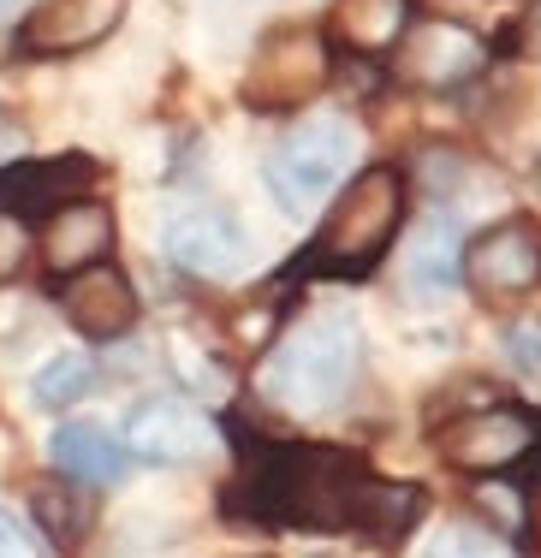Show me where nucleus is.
<instances>
[{
    "mask_svg": "<svg viewBox=\"0 0 541 558\" xmlns=\"http://www.w3.org/2000/svg\"><path fill=\"white\" fill-rule=\"evenodd\" d=\"M227 511L256 529H303V535H363L375 547H399L429 517L417 482H387L363 451L322 440H250L239 446V482L227 487Z\"/></svg>",
    "mask_w": 541,
    "mask_h": 558,
    "instance_id": "nucleus-1",
    "label": "nucleus"
},
{
    "mask_svg": "<svg viewBox=\"0 0 541 558\" xmlns=\"http://www.w3.org/2000/svg\"><path fill=\"white\" fill-rule=\"evenodd\" d=\"M411 220V172L399 161H369L346 179L334 208L298 250L286 279H334V286H358L387 262L393 238Z\"/></svg>",
    "mask_w": 541,
    "mask_h": 558,
    "instance_id": "nucleus-2",
    "label": "nucleus"
},
{
    "mask_svg": "<svg viewBox=\"0 0 541 558\" xmlns=\"http://www.w3.org/2000/svg\"><path fill=\"white\" fill-rule=\"evenodd\" d=\"M363 368V339L358 322L346 315H310L292 333L268 351V368H262V392L280 410H298V416H315V410L339 404L351 392Z\"/></svg>",
    "mask_w": 541,
    "mask_h": 558,
    "instance_id": "nucleus-3",
    "label": "nucleus"
},
{
    "mask_svg": "<svg viewBox=\"0 0 541 558\" xmlns=\"http://www.w3.org/2000/svg\"><path fill=\"white\" fill-rule=\"evenodd\" d=\"M334 72V48L315 24H280L256 43V60L244 72V108L250 113H292Z\"/></svg>",
    "mask_w": 541,
    "mask_h": 558,
    "instance_id": "nucleus-4",
    "label": "nucleus"
},
{
    "mask_svg": "<svg viewBox=\"0 0 541 558\" xmlns=\"http://www.w3.org/2000/svg\"><path fill=\"white\" fill-rule=\"evenodd\" d=\"M108 167L89 149H60V155H12L0 167V220L12 226H48L60 208L96 196Z\"/></svg>",
    "mask_w": 541,
    "mask_h": 558,
    "instance_id": "nucleus-5",
    "label": "nucleus"
},
{
    "mask_svg": "<svg viewBox=\"0 0 541 558\" xmlns=\"http://www.w3.org/2000/svg\"><path fill=\"white\" fill-rule=\"evenodd\" d=\"M458 286L482 303H518L541 286V226L536 215H506L458 244Z\"/></svg>",
    "mask_w": 541,
    "mask_h": 558,
    "instance_id": "nucleus-6",
    "label": "nucleus"
},
{
    "mask_svg": "<svg viewBox=\"0 0 541 558\" xmlns=\"http://www.w3.org/2000/svg\"><path fill=\"white\" fill-rule=\"evenodd\" d=\"M530 434H536V410L500 398V404L458 410V416L434 422V458L465 475H512Z\"/></svg>",
    "mask_w": 541,
    "mask_h": 558,
    "instance_id": "nucleus-7",
    "label": "nucleus"
},
{
    "mask_svg": "<svg viewBox=\"0 0 541 558\" xmlns=\"http://www.w3.org/2000/svg\"><path fill=\"white\" fill-rule=\"evenodd\" d=\"M351 149H358V137H351L346 119L322 113V119H303V125L292 131V137L274 149V161L262 167V179H268L274 203L280 208H298L315 203V196H327L339 179H346L351 167Z\"/></svg>",
    "mask_w": 541,
    "mask_h": 558,
    "instance_id": "nucleus-8",
    "label": "nucleus"
},
{
    "mask_svg": "<svg viewBox=\"0 0 541 558\" xmlns=\"http://www.w3.org/2000/svg\"><path fill=\"white\" fill-rule=\"evenodd\" d=\"M488 65V43L470 24L458 19H422V24H405L399 43H393V77H405V84L417 89H458L470 84Z\"/></svg>",
    "mask_w": 541,
    "mask_h": 558,
    "instance_id": "nucleus-9",
    "label": "nucleus"
},
{
    "mask_svg": "<svg viewBox=\"0 0 541 558\" xmlns=\"http://www.w3.org/2000/svg\"><path fill=\"white\" fill-rule=\"evenodd\" d=\"M120 440H125L131 458H143V463H203L208 451L220 446V428L191 404V398L161 392V398H143V404L131 410Z\"/></svg>",
    "mask_w": 541,
    "mask_h": 558,
    "instance_id": "nucleus-10",
    "label": "nucleus"
},
{
    "mask_svg": "<svg viewBox=\"0 0 541 558\" xmlns=\"http://www.w3.org/2000/svg\"><path fill=\"white\" fill-rule=\"evenodd\" d=\"M167 256L196 279H239L256 256V238L232 208H184L167 220Z\"/></svg>",
    "mask_w": 541,
    "mask_h": 558,
    "instance_id": "nucleus-11",
    "label": "nucleus"
},
{
    "mask_svg": "<svg viewBox=\"0 0 541 558\" xmlns=\"http://www.w3.org/2000/svg\"><path fill=\"white\" fill-rule=\"evenodd\" d=\"M55 298H60L65 327H72V333H84L89 344L125 339L131 327H137V315H143L131 279L113 268V262H96V268H84V274L55 279Z\"/></svg>",
    "mask_w": 541,
    "mask_h": 558,
    "instance_id": "nucleus-12",
    "label": "nucleus"
},
{
    "mask_svg": "<svg viewBox=\"0 0 541 558\" xmlns=\"http://www.w3.org/2000/svg\"><path fill=\"white\" fill-rule=\"evenodd\" d=\"M125 0H43L19 24V54H84L120 24Z\"/></svg>",
    "mask_w": 541,
    "mask_h": 558,
    "instance_id": "nucleus-13",
    "label": "nucleus"
},
{
    "mask_svg": "<svg viewBox=\"0 0 541 558\" xmlns=\"http://www.w3.org/2000/svg\"><path fill=\"white\" fill-rule=\"evenodd\" d=\"M108 256H113V208L101 203V196H84V203L60 208V215L43 226V262L55 279L84 274Z\"/></svg>",
    "mask_w": 541,
    "mask_h": 558,
    "instance_id": "nucleus-14",
    "label": "nucleus"
},
{
    "mask_svg": "<svg viewBox=\"0 0 541 558\" xmlns=\"http://www.w3.org/2000/svg\"><path fill=\"white\" fill-rule=\"evenodd\" d=\"M48 458H55L60 475H72V482H89V487H108V482H120V475L131 470L125 440L108 428V422H89V416L60 422L55 440H48Z\"/></svg>",
    "mask_w": 541,
    "mask_h": 558,
    "instance_id": "nucleus-15",
    "label": "nucleus"
},
{
    "mask_svg": "<svg viewBox=\"0 0 541 558\" xmlns=\"http://www.w3.org/2000/svg\"><path fill=\"white\" fill-rule=\"evenodd\" d=\"M31 511L36 523H43V541L60 553H77V541L89 535V523H96V499L77 494V487H60V482H36L31 487Z\"/></svg>",
    "mask_w": 541,
    "mask_h": 558,
    "instance_id": "nucleus-16",
    "label": "nucleus"
},
{
    "mask_svg": "<svg viewBox=\"0 0 541 558\" xmlns=\"http://www.w3.org/2000/svg\"><path fill=\"white\" fill-rule=\"evenodd\" d=\"M89 387H96V363L84 351H55L31 375V404L36 410H72L77 398H89Z\"/></svg>",
    "mask_w": 541,
    "mask_h": 558,
    "instance_id": "nucleus-17",
    "label": "nucleus"
},
{
    "mask_svg": "<svg viewBox=\"0 0 541 558\" xmlns=\"http://www.w3.org/2000/svg\"><path fill=\"white\" fill-rule=\"evenodd\" d=\"M405 31V0H339V36L346 48H363V54H381L393 48Z\"/></svg>",
    "mask_w": 541,
    "mask_h": 558,
    "instance_id": "nucleus-18",
    "label": "nucleus"
},
{
    "mask_svg": "<svg viewBox=\"0 0 541 558\" xmlns=\"http://www.w3.org/2000/svg\"><path fill=\"white\" fill-rule=\"evenodd\" d=\"M422 558H518L506 547L500 529H482V523H446L434 529V541L422 547Z\"/></svg>",
    "mask_w": 541,
    "mask_h": 558,
    "instance_id": "nucleus-19",
    "label": "nucleus"
},
{
    "mask_svg": "<svg viewBox=\"0 0 541 558\" xmlns=\"http://www.w3.org/2000/svg\"><path fill=\"white\" fill-rule=\"evenodd\" d=\"M411 286L417 291H453L458 286V244H453V232H434L429 244H422V256L411 262Z\"/></svg>",
    "mask_w": 541,
    "mask_h": 558,
    "instance_id": "nucleus-20",
    "label": "nucleus"
},
{
    "mask_svg": "<svg viewBox=\"0 0 541 558\" xmlns=\"http://www.w3.org/2000/svg\"><path fill=\"white\" fill-rule=\"evenodd\" d=\"M131 529H137V511H125L120 523H113V535H131ZM184 535V511H155V523H143V541L137 547H173V541Z\"/></svg>",
    "mask_w": 541,
    "mask_h": 558,
    "instance_id": "nucleus-21",
    "label": "nucleus"
},
{
    "mask_svg": "<svg viewBox=\"0 0 541 558\" xmlns=\"http://www.w3.org/2000/svg\"><path fill=\"white\" fill-rule=\"evenodd\" d=\"M506 351H512V363H518L524 375L541 380V315H536V322H518V327H512V333H506Z\"/></svg>",
    "mask_w": 541,
    "mask_h": 558,
    "instance_id": "nucleus-22",
    "label": "nucleus"
},
{
    "mask_svg": "<svg viewBox=\"0 0 541 558\" xmlns=\"http://www.w3.org/2000/svg\"><path fill=\"white\" fill-rule=\"evenodd\" d=\"M0 558H48L43 541H36L31 529H24L19 517L7 511V505H0Z\"/></svg>",
    "mask_w": 541,
    "mask_h": 558,
    "instance_id": "nucleus-23",
    "label": "nucleus"
},
{
    "mask_svg": "<svg viewBox=\"0 0 541 558\" xmlns=\"http://www.w3.org/2000/svg\"><path fill=\"white\" fill-rule=\"evenodd\" d=\"M512 475H518V494H541V410H536V434H530V446H524Z\"/></svg>",
    "mask_w": 541,
    "mask_h": 558,
    "instance_id": "nucleus-24",
    "label": "nucleus"
},
{
    "mask_svg": "<svg viewBox=\"0 0 541 558\" xmlns=\"http://www.w3.org/2000/svg\"><path fill=\"white\" fill-rule=\"evenodd\" d=\"M19 262H24L19 226H12V220H0V279H12V274H19Z\"/></svg>",
    "mask_w": 541,
    "mask_h": 558,
    "instance_id": "nucleus-25",
    "label": "nucleus"
},
{
    "mask_svg": "<svg viewBox=\"0 0 541 558\" xmlns=\"http://www.w3.org/2000/svg\"><path fill=\"white\" fill-rule=\"evenodd\" d=\"M19 143H24V131L12 125V119H0V167L12 161V149H19Z\"/></svg>",
    "mask_w": 541,
    "mask_h": 558,
    "instance_id": "nucleus-26",
    "label": "nucleus"
},
{
    "mask_svg": "<svg viewBox=\"0 0 541 558\" xmlns=\"http://www.w3.org/2000/svg\"><path fill=\"white\" fill-rule=\"evenodd\" d=\"M524 36H530V48H536V54H541V7L530 12V19H524Z\"/></svg>",
    "mask_w": 541,
    "mask_h": 558,
    "instance_id": "nucleus-27",
    "label": "nucleus"
},
{
    "mask_svg": "<svg viewBox=\"0 0 541 558\" xmlns=\"http://www.w3.org/2000/svg\"><path fill=\"white\" fill-rule=\"evenodd\" d=\"M12 7H19V0H0V12H12Z\"/></svg>",
    "mask_w": 541,
    "mask_h": 558,
    "instance_id": "nucleus-28",
    "label": "nucleus"
}]
</instances>
